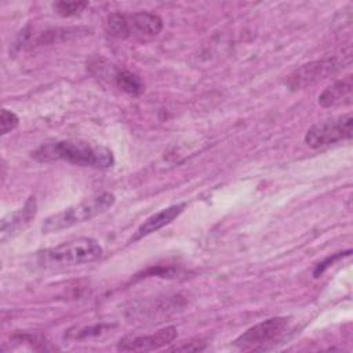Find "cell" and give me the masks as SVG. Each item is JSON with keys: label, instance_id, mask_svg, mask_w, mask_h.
I'll list each match as a JSON object with an SVG mask.
<instances>
[{"label": "cell", "instance_id": "cell-1", "mask_svg": "<svg viewBox=\"0 0 353 353\" xmlns=\"http://www.w3.org/2000/svg\"><path fill=\"white\" fill-rule=\"evenodd\" d=\"M32 156L39 161L62 160L70 164L99 170L110 168L114 164L113 153L108 148L80 139H66L44 143L36 149Z\"/></svg>", "mask_w": 353, "mask_h": 353}, {"label": "cell", "instance_id": "cell-2", "mask_svg": "<svg viewBox=\"0 0 353 353\" xmlns=\"http://www.w3.org/2000/svg\"><path fill=\"white\" fill-rule=\"evenodd\" d=\"M102 247L91 237H77L55 247L39 251L36 262L40 268L62 269L90 263L99 259Z\"/></svg>", "mask_w": 353, "mask_h": 353}, {"label": "cell", "instance_id": "cell-3", "mask_svg": "<svg viewBox=\"0 0 353 353\" xmlns=\"http://www.w3.org/2000/svg\"><path fill=\"white\" fill-rule=\"evenodd\" d=\"M114 204V196L112 193H101L90 199L83 200L79 204H74L61 212H57L44 219L41 225L43 233H54L68 228H72L77 223L90 221L91 218L103 214Z\"/></svg>", "mask_w": 353, "mask_h": 353}, {"label": "cell", "instance_id": "cell-4", "mask_svg": "<svg viewBox=\"0 0 353 353\" xmlns=\"http://www.w3.org/2000/svg\"><path fill=\"white\" fill-rule=\"evenodd\" d=\"M106 29L109 34L119 39H149L160 33L163 19L146 11L132 14L113 12L108 17Z\"/></svg>", "mask_w": 353, "mask_h": 353}, {"label": "cell", "instance_id": "cell-5", "mask_svg": "<svg viewBox=\"0 0 353 353\" xmlns=\"http://www.w3.org/2000/svg\"><path fill=\"white\" fill-rule=\"evenodd\" d=\"M287 317H272L263 320L233 341V345L241 350H259L265 349L273 341H277L288 328Z\"/></svg>", "mask_w": 353, "mask_h": 353}, {"label": "cell", "instance_id": "cell-6", "mask_svg": "<svg viewBox=\"0 0 353 353\" xmlns=\"http://www.w3.org/2000/svg\"><path fill=\"white\" fill-rule=\"evenodd\" d=\"M352 132L353 116L352 113H346L312 125L305 135V142L310 148H323L343 139H350Z\"/></svg>", "mask_w": 353, "mask_h": 353}, {"label": "cell", "instance_id": "cell-7", "mask_svg": "<svg viewBox=\"0 0 353 353\" xmlns=\"http://www.w3.org/2000/svg\"><path fill=\"white\" fill-rule=\"evenodd\" d=\"M342 65H343V61L336 57L305 63L298 69H295L287 77L285 85L292 91L303 90L306 87L314 85L319 81L335 74L342 68Z\"/></svg>", "mask_w": 353, "mask_h": 353}, {"label": "cell", "instance_id": "cell-8", "mask_svg": "<svg viewBox=\"0 0 353 353\" xmlns=\"http://www.w3.org/2000/svg\"><path fill=\"white\" fill-rule=\"evenodd\" d=\"M176 338L174 325L164 327L150 335H128L120 339L117 350L120 352H149L167 346Z\"/></svg>", "mask_w": 353, "mask_h": 353}, {"label": "cell", "instance_id": "cell-9", "mask_svg": "<svg viewBox=\"0 0 353 353\" xmlns=\"http://www.w3.org/2000/svg\"><path fill=\"white\" fill-rule=\"evenodd\" d=\"M37 212V201L34 196H30L23 207L18 208L14 212L7 214L1 219L0 225V239L1 241H6L7 239L14 237L19 232H22L36 216Z\"/></svg>", "mask_w": 353, "mask_h": 353}, {"label": "cell", "instance_id": "cell-10", "mask_svg": "<svg viewBox=\"0 0 353 353\" xmlns=\"http://www.w3.org/2000/svg\"><path fill=\"white\" fill-rule=\"evenodd\" d=\"M352 99H353V79L350 74L341 80L334 81L319 95V103L323 108L346 106L352 103Z\"/></svg>", "mask_w": 353, "mask_h": 353}, {"label": "cell", "instance_id": "cell-11", "mask_svg": "<svg viewBox=\"0 0 353 353\" xmlns=\"http://www.w3.org/2000/svg\"><path fill=\"white\" fill-rule=\"evenodd\" d=\"M186 207V203H179V204H174V205H170L156 214H153L152 216H149L135 232L134 237L131 239L132 241H137L145 236H149L154 232H157L159 229L164 228L165 225L171 223L175 218H178L182 211L185 210Z\"/></svg>", "mask_w": 353, "mask_h": 353}, {"label": "cell", "instance_id": "cell-12", "mask_svg": "<svg viewBox=\"0 0 353 353\" xmlns=\"http://www.w3.org/2000/svg\"><path fill=\"white\" fill-rule=\"evenodd\" d=\"M113 80L120 90H123L128 94L135 95L143 90V84H142L141 79L128 70H117Z\"/></svg>", "mask_w": 353, "mask_h": 353}, {"label": "cell", "instance_id": "cell-13", "mask_svg": "<svg viewBox=\"0 0 353 353\" xmlns=\"http://www.w3.org/2000/svg\"><path fill=\"white\" fill-rule=\"evenodd\" d=\"M88 7L87 1H57L52 8L62 17H74L81 14Z\"/></svg>", "mask_w": 353, "mask_h": 353}, {"label": "cell", "instance_id": "cell-14", "mask_svg": "<svg viewBox=\"0 0 353 353\" xmlns=\"http://www.w3.org/2000/svg\"><path fill=\"white\" fill-rule=\"evenodd\" d=\"M19 124V119L14 112H10L7 109L1 110L0 114V125H1V135H6L15 130Z\"/></svg>", "mask_w": 353, "mask_h": 353}, {"label": "cell", "instance_id": "cell-15", "mask_svg": "<svg viewBox=\"0 0 353 353\" xmlns=\"http://www.w3.org/2000/svg\"><path fill=\"white\" fill-rule=\"evenodd\" d=\"M350 254V250H347L346 252H339V254H335V255H332V256H328L325 261H323L321 263H319V266L316 268V270H314V276L317 277L319 274H321L328 266H331L335 261H338V259H341V258H343V256H347Z\"/></svg>", "mask_w": 353, "mask_h": 353}]
</instances>
